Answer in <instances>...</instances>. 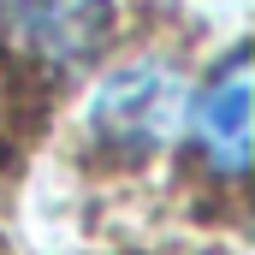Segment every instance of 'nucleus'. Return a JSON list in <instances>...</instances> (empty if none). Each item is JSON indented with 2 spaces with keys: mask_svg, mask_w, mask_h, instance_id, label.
Returning <instances> with one entry per match:
<instances>
[{
  "mask_svg": "<svg viewBox=\"0 0 255 255\" xmlns=\"http://www.w3.org/2000/svg\"><path fill=\"white\" fill-rule=\"evenodd\" d=\"M184 107H190V77L160 54H136L95 83L89 136L119 160H148L184 136Z\"/></svg>",
  "mask_w": 255,
  "mask_h": 255,
  "instance_id": "nucleus-1",
  "label": "nucleus"
},
{
  "mask_svg": "<svg viewBox=\"0 0 255 255\" xmlns=\"http://www.w3.org/2000/svg\"><path fill=\"white\" fill-rule=\"evenodd\" d=\"M12 48L48 71H83L119 30V0H0Z\"/></svg>",
  "mask_w": 255,
  "mask_h": 255,
  "instance_id": "nucleus-2",
  "label": "nucleus"
},
{
  "mask_svg": "<svg viewBox=\"0 0 255 255\" xmlns=\"http://www.w3.org/2000/svg\"><path fill=\"white\" fill-rule=\"evenodd\" d=\"M184 136L196 142V154H202V166L214 178L238 184L250 172V54L244 48H232L190 89Z\"/></svg>",
  "mask_w": 255,
  "mask_h": 255,
  "instance_id": "nucleus-3",
  "label": "nucleus"
}]
</instances>
